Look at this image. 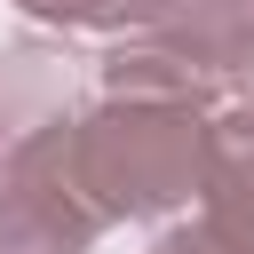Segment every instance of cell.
<instances>
[{
    "instance_id": "6",
    "label": "cell",
    "mask_w": 254,
    "mask_h": 254,
    "mask_svg": "<svg viewBox=\"0 0 254 254\" xmlns=\"http://www.w3.org/2000/svg\"><path fill=\"white\" fill-rule=\"evenodd\" d=\"M246 16L254 0H111V32H222Z\"/></svg>"
},
{
    "instance_id": "4",
    "label": "cell",
    "mask_w": 254,
    "mask_h": 254,
    "mask_svg": "<svg viewBox=\"0 0 254 254\" xmlns=\"http://www.w3.org/2000/svg\"><path fill=\"white\" fill-rule=\"evenodd\" d=\"M198 222L222 238V254H254V111H214L206 175H198Z\"/></svg>"
},
{
    "instance_id": "3",
    "label": "cell",
    "mask_w": 254,
    "mask_h": 254,
    "mask_svg": "<svg viewBox=\"0 0 254 254\" xmlns=\"http://www.w3.org/2000/svg\"><path fill=\"white\" fill-rule=\"evenodd\" d=\"M79 56L48 32H24V40H0V167L24 159L32 143L64 135L79 119Z\"/></svg>"
},
{
    "instance_id": "2",
    "label": "cell",
    "mask_w": 254,
    "mask_h": 254,
    "mask_svg": "<svg viewBox=\"0 0 254 254\" xmlns=\"http://www.w3.org/2000/svg\"><path fill=\"white\" fill-rule=\"evenodd\" d=\"M64 135H48L0 167V254H95L103 222L64 175Z\"/></svg>"
},
{
    "instance_id": "1",
    "label": "cell",
    "mask_w": 254,
    "mask_h": 254,
    "mask_svg": "<svg viewBox=\"0 0 254 254\" xmlns=\"http://www.w3.org/2000/svg\"><path fill=\"white\" fill-rule=\"evenodd\" d=\"M206 127H214V111H198V103L95 95L64 135V175L95 206L103 230L111 222H167L198 198Z\"/></svg>"
},
{
    "instance_id": "5",
    "label": "cell",
    "mask_w": 254,
    "mask_h": 254,
    "mask_svg": "<svg viewBox=\"0 0 254 254\" xmlns=\"http://www.w3.org/2000/svg\"><path fill=\"white\" fill-rule=\"evenodd\" d=\"M175 40L198 48L222 111H254V16H246V24H222V32H175Z\"/></svg>"
},
{
    "instance_id": "8",
    "label": "cell",
    "mask_w": 254,
    "mask_h": 254,
    "mask_svg": "<svg viewBox=\"0 0 254 254\" xmlns=\"http://www.w3.org/2000/svg\"><path fill=\"white\" fill-rule=\"evenodd\" d=\"M143 254H222V238H214L206 222H167V230H159Z\"/></svg>"
},
{
    "instance_id": "7",
    "label": "cell",
    "mask_w": 254,
    "mask_h": 254,
    "mask_svg": "<svg viewBox=\"0 0 254 254\" xmlns=\"http://www.w3.org/2000/svg\"><path fill=\"white\" fill-rule=\"evenodd\" d=\"M48 32H111V0H16Z\"/></svg>"
}]
</instances>
